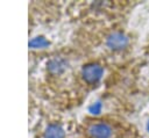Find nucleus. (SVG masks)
Segmentation results:
<instances>
[{
	"instance_id": "f257e3e1",
	"label": "nucleus",
	"mask_w": 149,
	"mask_h": 138,
	"mask_svg": "<svg viewBox=\"0 0 149 138\" xmlns=\"http://www.w3.org/2000/svg\"><path fill=\"white\" fill-rule=\"evenodd\" d=\"M86 132L90 136V138H111L113 135V129L108 123L98 121L91 123L87 126Z\"/></svg>"
},
{
	"instance_id": "f03ea898",
	"label": "nucleus",
	"mask_w": 149,
	"mask_h": 138,
	"mask_svg": "<svg viewBox=\"0 0 149 138\" xmlns=\"http://www.w3.org/2000/svg\"><path fill=\"white\" fill-rule=\"evenodd\" d=\"M104 74V68L99 64H87L81 68V77L84 81L88 85L97 83Z\"/></svg>"
},
{
	"instance_id": "7ed1b4c3",
	"label": "nucleus",
	"mask_w": 149,
	"mask_h": 138,
	"mask_svg": "<svg viewBox=\"0 0 149 138\" xmlns=\"http://www.w3.org/2000/svg\"><path fill=\"white\" fill-rule=\"evenodd\" d=\"M128 37L120 31H114L106 38V44L112 50H122L128 45Z\"/></svg>"
},
{
	"instance_id": "20e7f679",
	"label": "nucleus",
	"mask_w": 149,
	"mask_h": 138,
	"mask_svg": "<svg viewBox=\"0 0 149 138\" xmlns=\"http://www.w3.org/2000/svg\"><path fill=\"white\" fill-rule=\"evenodd\" d=\"M68 67V63L64 58H61V57H56V58H51L48 64H47V68L49 71L50 74H54V75H59L62 74Z\"/></svg>"
},
{
	"instance_id": "39448f33",
	"label": "nucleus",
	"mask_w": 149,
	"mask_h": 138,
	"mask_svg": "<svg viewBox=\"0 0 149 138\" xmlns=\"http://www.w3.org/2000/svg\"><path fill=\"white\" fill-rule=\"evenodd\" d=\"M44 138H65V131L59 124L51 123L44 130Z\"/></svg>"
},
{
	"instance_id": "423d86ee",
	"label": "nucleus",
	"mask_w": 149,
	"mask_h": 138,
	"mask_svg": "<svg viewBox=\"0 0 149 138\" xmlns=\"http://www.w3.org/2000/svg\"><path fill=\"white\" fill-rule=\"evenodd\" d=\"M48 45H49V42L44 37H41V36L35 37L29 42L30 48H44V46H48Z\"/></svg>"
},
{
	"instance_id": "0eeeda50",
	"label": "nucleus",
	"mask_w": 149,
	"mask_h": 138,
	"mask_svg": "<svg viewBox=\"0 0 149 138\" xmlns=\"http://www.w3.org/2000/svg\"><path fill=\"white\" fill-rule=\"evenodd\" d=\"M101 108H102V104H101L100 102H95L94 104H92V106L88 108V110H90V112H91V114L98 115V114H100Z\"/></svg>"
},
{
	"instance_id": "6e6552de",
	"label": "nucleus",
	"mask_w": 149,
	"mask_h": 138,
	"mask_svg": "<svg viewBox=\"0 0 149 138\" xmlns=\"http://www.w3.org/2000/svg\"><path fill=\"white\" fill-rule=\"evenodd\" d=\"M147 130L149 131V122H148V124H147Z\"/></svg>"
}]
</instances>
